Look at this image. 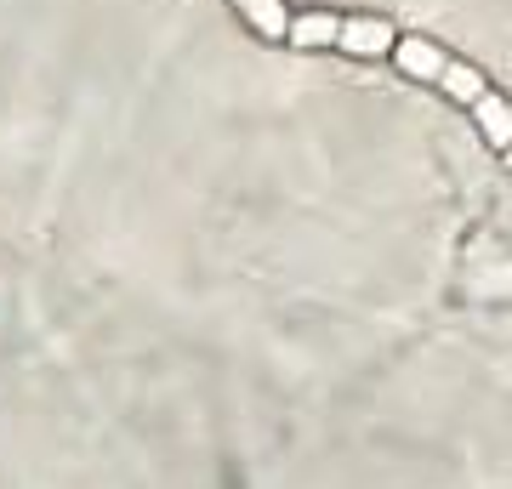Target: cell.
<instances>
[{"mask_svg": "<svg viewBox=\"0 0 512 489\" xmlns=\"http://www.w3.org/2000/svg\"><path fill=\"white\" fill-rule=\"evenodd\" d=\"M393 63H399V74H416V80H433V86H439L444 69H450V57L421 35H404L399 46H393Z\"/></svg>", "mask_w": 512, "mask_h": 489, "instance_id": "cell-1", "label": "cell"}, {"mask_svg": "<svg viewBox=\"0 0 512 489\" xmlns=\"http://www.w3.org/2000/svg\"><path fill=\"white\" fill-rule=\"evenodd\" d=\"M336 46H342V52H353V57H382V52H393L399 40H393V29H387L382 18H348Z\"/></svg>", "mask_w": 512, "mask_h": 489, "instance_id": "cell-2", "label": "cell"}, {"mask_svg": "<svg viewBox=\"0 0 512 489\" xmlns=\"http://www.w3.org/2000/svg\"><path fill=\"white\" fill-rule=\"evenodd\" d=\"M473 120H478V137H484L490 148H501V154H507V148H512V103H507V97L484 91V97L473 103Z\"/></svg>", "mask_w": 512, "mask_h": 489, "instance_id": "cell-3", "label": "cell"}, {"mask_svg": "<svg viewBox=\"0 0 512 489\" xmlns=\"http://www.w3.org/2000/svg\"><path fill=\"white\" fill-rule=\"evenodd\" d=\"M234 6L251 18L256 35H268V40H285V35H291V12H285L279 0H234Z\"/></svg>", "mask_w": 512, "mask_h": 489, "instance_id": "cell-4", "label": "cell"}, {"mask_svg": "<svg viewBox=\"0 0 512 489\" xmlns=\"http://www.w3.org/2000/svg\"><path fill=\"white\" fill-rule=\"evenodd\" d=\"M439 91L444 97H456V103H467V109H473L478 97H484V74L473 69V63H456V57H450V69H444V80H439Z\"/></svg>", "mask_w": 512, "mask_h": 489, "instance_id": "cell-5", "label": "cell"}, {"mask_svg": "<svg viewBox=\"0 0 512 489\" xmlns=\"http://www.w3.org/2000/svg\"><path fill=\"white\" fill-rule=\"evenodd\" d=\"M296 46H336L342 40V18H330V12H308V18H296L291 23V35Z\"/></svg>", "mask_w": 512, "mask_h": 489, "instance_id": "cell-6", "label": "cell"}, {"mask_svg": "<svg viewBox=\"0 0 512 489\" xmlns=\"http://www.w3.org/2000/svg\"><path fill=\"white\" fill-rule=\"evenodd\" d=\"M507 171H512V148H507Z\"/></svg>", "mask_w": 512, "mask_h": 489, "instance_id": "cell-7", "label": "cell"}]
</instances>
